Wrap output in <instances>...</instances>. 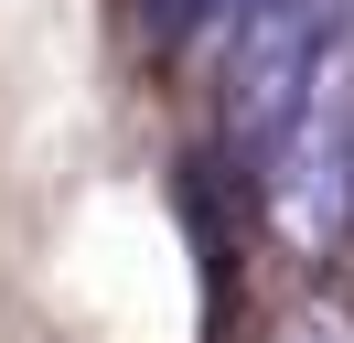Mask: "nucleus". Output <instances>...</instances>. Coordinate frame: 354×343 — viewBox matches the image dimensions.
Returning a JSON list of instances; mask_svg holds the SVG:
<instances>
[{"label":"nucleus","mask_w":354,"mask_h":343,"mask_svg":"<svg viewBox=\"0 0 354 343\" xmlns=\"http://www.w3.org/2000/svg\"><path fill=\"white\" fill-rule=\"evenodd\" d=\"M268 225H279L290 257H333L354 236V33L322 54V75H311V97L290 107V129L268 140Z\"/></svg>","instance_id":"1"},{"label":"nucleus","mask_w":354,"mask_h":343,"mask_svg":"<svg viewBox=\"0 0 354 343\" xmlns=\"http://www.w3.org/2000/svg\"><path fill=\"white\" fill-rule=\"evenodd\" d=\"M333 43H344V0H236V21H225V140L268 161V140L311 97Z\"/></svg>","instance_id":"2"},{"label":"nucleus","mask_w":354,"mask_h":343,"mask_svg":"<svg viewBox=\"0 0 354 343\" xmlns=\"http://www.w3.org/2000/svg\"><path fill=\"white\" fill-rule=\"evenodd\" d=\"M215 21H236V0H140V33L151 43H194Z\"/></svg>","instance_id":"3"},{"label":"nucleus","mask_w":354,"mask_h":343,"mask_svg":"<svg viewBox=\"0 0 354 343\" xmlns=\"http://www.w3.org/2000/svg\"><path fill=\"white\" fill-rule=\"evenodd\" d=\"M268 343H354V300H301Z\"/></svg>","instance_id":"4"}]
</instances>
